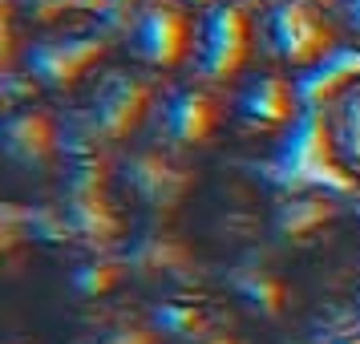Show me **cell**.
<instances>
[{
    "instance_id": "cell-1",
    "label": "cell",
    "mask_w": 360,
    "mask_h": 344,
    "mask_svg": "<svg viewBox=\"0 0 360 344\" xmlns=\"http://www.w3.org/2000/svg\"><path fill=\"white\" fill-rule=\"evenodd\" d=\"M271 207H276V186L255 166L219 154L202 163L195 195L179 215V223L214 267H227L267 247Z\"/></svg>"
},
{
    "instance_id": "cell-2",
    "label": "cell",
    "mask_w": 360,
    "mask_h": 344,
    "mask_svg": "<svg viewBox=\"0 0 360 344\" xmlns=\"http://www.w3.org/2000/svg\"><path fill=\"white\" fill-rule=\"evenodd\" d=\"M110 57H117L114 20H101V25H61V29L25 33L17 20L4 17L8 101H20V98L65 101Z\"/></svg>"
},
{
    "instance_id": "cell-3",
    "label": "cell",
    "mask_w": 360,
    "mask_h": 344,
    "mask_svg": "<svg viewBox=\"0 0 360 344\" xmlns=\"http://www.w3.org/2000/svg\"><path fill=\"white\" fill-rule=\"evenodd\" d=\"M158 94L162 82L154 73L130 65L126 57H110L61 101L73 146L82 154L117 158L122 150H130L150 134Z\"/></svg>"
},
{
    "instance_id": "cell-4",
    "label": "cell",
    "mask_w": 360,
    "mask_h": 344,
    "mask_svg": "<svg viewBox=\"0 0 360 344\" xmlns=\"http://www.w3.org/2000/svg\"><path fill=\"white\" fill-rule=\"evenodd\" d=\"M33 211H41L45 219V227H37L41 235L94 251H122L138 231V219L117 186L114 158L82 154V150Z\"/></svg>"
},
{
    "instance_id": "cell-5",
    "label": "cell",
    "mask_w": 360,
    "mask_h": 344,
    "mask_svg": "<svg viewBox=\"0 0 360 344\" xmlns=\"http://www.w3.org/2000/svg\"><path fill=\"white\" fill-rule=\"evenodd\" d=\"M73 138L61 101L20 98L4 106L0 117V163H4V186L8 207H37L49 195L57 179L73 163Z\"/></svg>"
},
{
    "instance_id": "cell-6",
    "label": "cell",
    "mask_w": 360,
    "mask_h": 344,
    "mask_svg": "<svg viewBox=\"0 0 360 344\" xmlns=\"http://www.w3.org/2000/svg\"><path fill=\"white\" fill-rule=\"evenodd\" d=\"M227 98V150L239 158H271L295 142L308 117V101L295 77L267 65H251L231 85Z\"/></svg>"
},
{
    "instance_id": "cell-7",
    "label": "cell",
    "mask_w": 360,
    "mask_h": 344,
    "mask_svg": "<svg viewBox=\"0 0 360 344\" xmlns=\"http://www.w3.org/2000/svg\"><path fill=\"white\" fill-rule=\"evenodd\" d=\"M283 263L292 267L304 324L336 332L360 308V231L352 219L283 255Z\"/></svg>"
},
{
    "instance_id": "cell-8",
    "label": "cell",
    "mask_w": 360,
    "mask_h": 344,
    "mask_svg": "<svg viewBox=\"0 0 360 344\" xmlns=\"http://www.w3.org/2000/svg\"><path fill=\"white\" fill-rule=\"evenodd\" d=\"M344 49L328 0H255V65L311 77Z\"/></svg>"
},
{
    "instance_id": "cell-9",
    "label": "cell",
    "mask_w": 360,
    "mask_h": 344,
    "mask_svg": "<svg viewBox=\"0 0 360 344\" xmlns=\"http://www.w3.org/2000/svg\"><path fill=\"white\" fill-rule=\"evenodd\" d=\"M122 260L130 272L134 295L146 304H179L191 295H202L214 288L219 267H214L195 239L182 231V223H138L130 243L122 247Z\"/></svg>"
},
{
    "instance_id": "cell-10",
    "label": "cell",
    "mask_w": 360,
    "mask_h": 344,
    "mask_svg": "<svg viewBox=\"0 0 360 344\" xmlns=\"http://www.w3.org/2000/svg\"><path fill=\"white\" fill-rule=\"evenodd\" d=\"M198 0H122L114 13L117 57L158 82L191 73Z\"/></svg>"
},
{
    "instance_id": "cell-11",
    "label": "cell",
    "mask_w": 360,
    "mask_h": 344,
    "mask_svg": "<svg viewBox=\"0 0 360 344\" xmlns=\"http://www.w3.org/2000/svg\"><path fill=\"white\" fill-rule=\"evenodd\" d=\"M114 174L138 223H174L195 195L202 163L158 138H142L114 158Z\"/></svg>"
},
{
    "instance_id": "cell-12",
    "label": "cell",
    "mask_w": 360,
    "mask_h": 344,
    "mask_svg": "<svg viewBox=\"0 0 360 344\" xmlns=\"http://www.w3.org/2000/svg\"><path fill=\"white\" fill-rule=\"evenodd\" d=\"M146 138H158L179 154H191L198 163H211L227 150V98L223 85L202 82L195 73L166 77L154 122Z\"/></svg>"
},
{
    "instance_id": "cell-13",
    "label": "cell",
    "mask_w": 360,
    "mask_h": 344,
    "mask_svg": "<svg viewBox=\"0 0 360 344\" xmlns=\"http://www.w3.org/2000/svg\"><path fill=\"white\" fill-rule=\"evenodd\" d=\"M214 288H219V295H223L259 336L304 324L292 267H288L283 255L271 251V247H259V251H251L243 260L219 267Z\"/></svg>"
},
{
    "instance_id": "cell-14",
    "label": "cell",
    "mask_w": 360,
    "mask_h": 344,
    "mask_svg": "<svg viewBox=\"0 0 360 344\" xmlns=\"http://www.w3.org/2000/svg\"><path fill=\"white\" fill-rule=\"evenodd\" d=\"M255 65V0H198L191 73L231 85Z\"/></svg>"
},
{
    "instance_id": "cell-15",
    "label": "cell",
    "mask_w": 360,
    "mask_h": 344,
    "mask_svg": "<svg viewBox=\"0 0 360 344\" xmlns=\"http://www.w3.org/2000/svg\"><path fill=\"white\" fill-rule=\"evenodd\" d=\"M348 219H352V207H348V195H340V191H328L320 182L283 186V191H276L267 247L279 251V255H292L311 239L344 227Z\"/></svg>"
},
{
    "instance_id": "cell-16",
    "label": "cell",
    "mask_w": 360,
    "mask_h": 344,
    "mask_svg": "<svg viewBox=\"0 0 360 344\" xmlns=\"http://www.w3.org/2000/svg\"><path fill=\"white\" fill-rule=\"evenodd\" d=\"M316 142L328 170L348 186H360V73H344L324 89L316 110Z\"/></svg>"
},
{
    "instance_id": "cell-17",
    "label": "cell",
    "mask_w": 360,
    "mask_h": 344,
    "mask_svg": "<svg viewBox=\"0 0 360 344\" xmlns=\"http://www.w3.org/2000/svg\"><path fill=\"white\" fill-rule=\"evenodd\" d=\"M158 316L170 332V344H259V332L219 295V288L179 304H162Z\"/></svg>"
},
{
    "instance_id": "cell-18",
    "label": "cell",
    "mask_w": 360,
    "mask_h": 344,
    "mask_svg": "<svg viewBox=\"0 0 360 344\" xmlns=\"http://www.w3.org/2000/svg\"><path fill=\"white\" fill-rule=\"evenodd\" d=\"M69 344H170V332L154 304L130 295L77 320Z\"/></svg>"
},
{
    "instance_id": "cell-19",
    "label": "cell",
    "mask_w": 360,
    "mask_h": 344,
    "mask_svg": "<svg viewBox=\"0 0 360 344\" xmlns=\"http://www.w3.org/2000/svg\"><path fill=\"white\" fill-rule=\"evenodd\" d=\"M122 0H4V17L25 33L61 29V25H101L114 20Z\"/></svg>"
},
{
    "instance_id": "cell-20",
    "label": "cell",
    "mask_w": 360,
    "mask_h": 344,
    "mask_svg": "<svg viewBox=\"0 0 360 344\" xmlns=\"http://www.w3.org/2000/svg\"><path fill=\"white\" fill-rule=\"evenodd\" d=\"M328 4H332V13H336L344 49L360 53V0H328Z\"/></svg>"
},
{
    "instance_id": "cell-21",
    "label": "cell",
    "mask_w": 360,
    "mask_h": 344,
    "mask_svg": "<svg viewBox=\"0 0 360 344\" xmlns=\"http://www.w3.org/2000/svg\"><path fill=\"white\" fill-rule=\"evenodd\" d=\"M259 344H340V340H332V332H324V328L295 324V328H283V332L259 336Z\"/></svg>"
},
{
    "instance_id": "cell-22",
    "label": "cell",
    "mask_w": 360,
    "mask_h": 344,
    "mask_svg": "<svg viewBox=\"0 0 360 344\" xmlns=\"http://www.w3.org/2000/svg\"><path fill=\"white\" fill-rule=\"evenodd\" d=\"M348 207H352V223H356V231H360V186L348 191Z\"/></svg>"
},
{
    "instance_id": "cell-23",
    "label": "cell",
    "mask_w": 360,
    "mask_h": 344,
    "mask_svg": "<svg viewBox=\"0 0 360 344\" xmlns=\"http://www.w3.org/2000/svg\"><path fill=\"white\" fill-rule=\"evenodd\" d=\"M352 344H360V340H352Z\"/></svg>"
}]
</instances>
